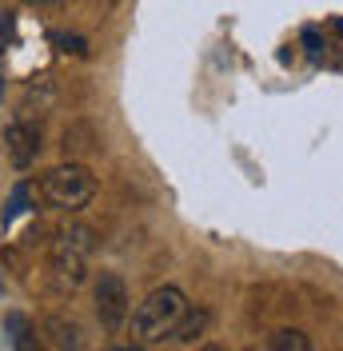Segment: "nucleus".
<instances>
[{
    "instance_id": "1",
    "label": "nucleus",
    "mask_w": 343,
    "mask_h": 351,
    "mask_svg": "<svg viewBox=\"0 0 343 351\" xmlns=\"http://www.w3.org/2000/svg\"><path fill=\"white\" fill-rule=\"evenodd\" d=\"M188 311V295L180 291L176 284H164L148 291L136 311H132V335L140 348H156V343H168L172 328L180 324V315Z\"/></svg>"
},
{
    "instance_id": "2",
    "label": "nucleus",
    "mask_w": 343,
    "mask_h": 351,
    "mask_svg": "<svg viewBox=\"0 0 343 351\" xmlns=\"http://www.w3.org/2000/svg\"><path fill=\"white\" fill-rule=\"evenodd\" d=\"M92 232L84 223H72L64 232H56V240L48 247V267L64 287H80L88 280V263H92Z\"/></svg>"
},
{
    "instance_id": "3",
    "label": "nucleus",
    "mask_w": 343,
    "mask_h": 351,
    "mask_svg": "<svg viewBox=\"0 0 343 351\" xmlns=\"http://www.w3.org/2000/svg\"><path fill=\"white\" fill-rule=\"evenodd\" d=\"M40 192L52 208H60V212H80L88 199L96 196V176L88 172L84 164H60V168H52V172L44 176Z\"/></svg>"
},
{
    "instance_id": "4",
    "label": "nucleus",
    "mask_w": 343,
    "mask_h": 351,
    "mask_svg": "<svg viewBox=\"0 0 343 351\" xmlns=\"http://www.w3.org/2000/svg\"><path fill=\"white\" fill-rule=\"evenodd\" d=\"M92 307H96V319L104 331H120L132 315V295L128 284L116 276V271H100L96 284H92Z\"/></svg>"
},
{
    "instance_id": "5",
    "label": "nucleus",
    "mask_w": 343,
    "mask_h": 351,
    "mask_svg": "<svg viewBox=\"0 0 343 351\" xmlns=\"http://www.w3.org/2000/svg\"><path fill=\"white\" fill-rule=\"evenodd\" d=\"M4 152L12 160V168H32L36 156H40V124H32L28 116H16L8 128H4Z\"/></svg>"
},
{
    "instance_id": "6",
    "label": "nucleus",
    "mask_w": 343,
    "mask_h": 351,
    "mask_svg": "<svg viewBox=\"0 0 343 351\" xmlns=\"http://www.w3.org/2000/svg\"><path fill=\"white\" fill-rule=\"evenodd\" d=\"M204 328H208V311H204V307H192V304H188V311L180 315V324L172 328L168 343H192L196 335H204Z\"/></svg>"
},
{
    "instance_id": "7",
    "label": "nucleus",
    "mask_w": 343,
    "mask_h": 351,
    "mask_svg": "<svg viewBox=\"0 0 343 351\" xmlns=\"http://www.w3.org/2000/svg\"><path fill=\"white\" fill-rule=\"evenodd\" d=\"M44 335H48V343L52 348H80L84 339H80V328L72 324V319H60V315H52V319H44Z\"/></svg>"
},
{
    "instance_id": "8",
    "label": "nucleus",
    "mask_w": 343,
    "mask_h": 351,
    "mask_svg": "<svg viewBox=\"0 0 343 351\" xmlns=\"http://www.w3.org/2000/svg\"><path fill=\"white\" fill-rule=\"evenodd\" d=\"M268 348L272 351H311V339H307L300 328H279L276 335L268 339Z\"/></svg>"
},
{
    "instance_id": "9",
    "label": "nucleus",
    "mask_w": 343,
    "mask_h": 351,
    "mask_svg": "<svg viewBox=\"0 0 343 351\" xmlns=\"http://www.w3.org/2000/svg\"><path fill=\"white\" fill-rule=\"evenodd\" d=\"M4 324H8V331H12V343H16V348H36V328L24 319L21 311H8Z\"/></svg>"
},
{
    "instance_id": "10",
    "label": "nucleus",
    "mask_w": 343,
    "mask_h": 351,
    "mask_svg": "<svg viewBox=\"0 0 343 351\" xmlns=\"http://www.w3.org/2000/svg\"><path fill=\"white\" fill-rule=\"evenodd\" d=\"M52 44H56L60 52H68V56H88V40L84 36H76V32H56Z\"/></svg>"
},
{
    "instance_id": "11",
    "label": "nucleus",
    "mask_w": 343,
    "mask_h": 351,
    "mask_svg": "<svg viewBox=\"0 0 343 351\" xmlns=\"http://www.w3.org/2000/svg\"><path fill=\"white\" fill-rule=\"evenodd\" d=\"M303 48H307V56L320 64L323 56H327V36H323L320 28H303Z\"/></svg>"
},
{
    "instance_id": "12",
    "label": "nucleus",
    "mask_w": 343,
    "mask_h": 351,
    "mask_svg": "<svg viewBox=\"0 0 343 351\" xmlns=\"http://www.w3.org/2000/svg\"><path fill=\"white\" fill-rule=\"evenodd\" d=\"M24 199H28V188L21 184V188L12 192V199H8V208H4V223H12V219H16V216L24 212Z\"/></svg>"
},
{
    "instance_id": "13",
    "label": "nucleus",
    "mask_w": 343,
    "mask_h": 351,
    "mask_svg": "<svg viewBox=\"0 0 343 351\" xmlns=\"http://www.w3.org/2000/svg\"><path fill=\"white\" fill-rule=\"evenodd\" d=\"M24 4H56V0H24Z\"/></svg>"
}]
</instances>
